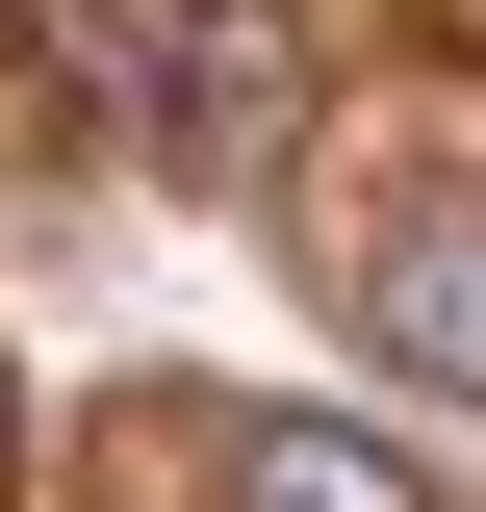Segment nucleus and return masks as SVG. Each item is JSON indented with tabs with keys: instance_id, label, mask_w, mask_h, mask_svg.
I'll list each match as a JSON object with an SVG mask.
<instances>
[{
	"instance_id": "1",
	"label": "nucleus",
	"mask_w": 486,
	"mask_h": 512,
	"mask_svg": "<svg viewBox=\"0 0 486 512\" xmlns=\"http://www.w3.org/2000/svg\"><path fill=\"white\" fill-rule=\"evenodd\" d=\"M154 154H180V180H282V154H307V0H180Z\"/></svg>"
},
{
	"instance_id": "2",
	"label": "nucleus",
	"mask_w": 486,
	"mask_h": 512,
	"mask_svg": "<svg viewBox=\"0 0 486 512\" xmlns=\"http://www.w3.org/2000/svg\"><path fill=\"white\" fill-rule=\"evenodd\" d=\"M359 359L435 384V410H486V180H410L359 231Z\"/></svg>"
},
{
	"instance_id": "3",
	"label": "nucleus",
	"mask_w": 486,
	"mask_h": 512,
	"mask_svg": "<svg viewBox=\"0 0 486 512\" xmlns=\"http://www.w3.org/2000/svg\"><path fill=\"white\" fill-rule=\"evenodd\" d=\"M231 512H435V487L359 436V410H256V436H231Z\"/></svg>"
}]
</instances>
